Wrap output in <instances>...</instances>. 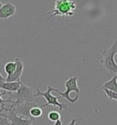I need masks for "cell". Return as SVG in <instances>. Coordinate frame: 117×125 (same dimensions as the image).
I'll return each mask as SVG.
<instances>
[{
    "mask_svg": "<svg viewBox=\"0 0 117 125\" xmlns=\"http://www.w3.org/2000/svg\"><path fill=\"white\" fill-rule=\"evenodd\" d=\"M77 8L78 6H77V1L75 0H56L53 9L46 14L51 15L47 18V20L52 18L53 17H62V18L74 17Z\"/></svg>",
    "mask_w": 117,
    "mask_h": 125,
    "instance_id": "cell-1",
    "label": "cell"
},
{
    "mask_svg": "<svg viewBox=\"0 0 117 125\" xmlns=\"http://www.w3.org/2000/svg\"><path fill=\"white\" fill-rule=\"evenodd\" d=\"M6 95L10 97V100L13 101V103L9 108H12L18 104H22L25 102H34V94L33 89L28 87L24 83H21L19 89L14 92L6 91Z\"/></svg>",
    "mask_w": 117,
    "mask_h": 125,
    "instance_id": "cell-2",
    "label": "cell"
},
{
    "mask_svg": "<svg viewBox=\"0 0 117 125\" xmlns=\"http://www.w3.org/2000/svg\"><path fill=\"white\" fill-rule=\"evenodd\" d=\"M117 53V39L112 44L109 49L103 50V59L100 61V64L107 72L114 75L117 72V64L114 61V56Z\"/></svg>",
    "mask_w": 117,
    "mask_h": 125,
    "instance_id": "cell-3",
    "label": "cell"
},
{
    "mask_svg": "<svg viewBox=\"0 0 117 125\" xmlns=\"http://www.w3.org/2000/svg\"><path fill=\"white\" fill-rule=\"evenodd\" d=\"M78 77L74 76L70 78L69 80L65 82L66 91L61 92L58 90L55 89V91L58 93L60 96V99L64 98L67 101H69L71 103H74L79 100V94H80V89L78 87Z\"/></svg>",
    "mask_w": 117,
    "mask_h": 125,
    "instance_id": "cell-4",
    "label": "cell"
},
{
    "mask_svg": "<svg viewBox=\"0 0 117 125\" xmlns=\"http://www.w3.org/2000/svg\"><path fill=\"white\" fill-rule=\"evenodd\" d=\"M51 91H55V88H52L50 85H48L47 87V90L43 92V91H40V90L37 88V92L34 94V97H44L45 100L47 101V103L46 104H43L40 106V108H44L46 106H48V105H52L53 107H58L59 110H69L68 106L65 104H62L60 102H58V99H60V97H55L51 95Z\"/></svg>",
    "mask_w": 117,
    "mask_h": 125,
    "instance_id": "cell-5",
    "label": "cell"
},
{
    "mask_svg": "<svg viewBox=\"0 0 117 125\" xmlns=\"http://www.w3.org/2000/svg\"><path fill=\"white\" fill-rule=\"evenodd\" d=\"M34 106H36L35 102H25V103H22V104L16 105V106L12 108H6L5 111H8V110H13L16 112V114L23 116L24 118L29 119L33 122L35 119L30 115V109L32 107H34Z\"/></svg>",
    "mask_w": 117,
    "mask_h": 125,
    "instance_id": "cell-6",
    "label": "cell"
},
{
    "mask_svg": "<svg viewBox=\"0 0 117 125\" xmlns=\"http://www.w3.org/2000/svg\"><path fill=\"white\" fill-rule=\"evenodd\" d=\"M6 113L10 125H32V121L29 119H26L23 116H17L13 110H8Z\"/></svg>",
    "mask_w": 117,
    "mask_h": 125,
    "instance_id": "cell-7",
    "label": "cell"
},
{
    "mask_svg": "<svg viewBox=\"0 0 117 125\" xmlns=\"http://www.w3.org/2000/svg\"><path fill=\"white\" fill-rule=\"evenodd\" d=\"M15 61H16V64H17L16 70L11 75H8L5 79V80L7 82H12V81H19L20 82L21 81L20 77L22 75V73H23V70H24V64L21 61V59H18V58H17Z\"/></svg>",
    "mask_w": 117,
    "mask_h": 125,
    "instance_id": "cell-8",
    "label": "cell"
},
{
    "mask_svg": "<svg viewBox=\"0 0 117 125\" xmlns=\"http://www.w3.org/2000/svg\"><path fill=\"white\" fill-rule=\"evenodd\" d=\"M16 10H17V7L12 3L7 2V3L4 4L0 8V18L7 19L10 17H13L16 13Z\"/></svg>",
    "mask_w": 117,
    "mask_h": 125,
    "instance_id": "cell-9",
    "label": "cell"
},
{
    "mask_svg": "<svg viewBox=\"0 0 117 125\" xmlns=\"http://www.w3.org/2000/svg\"><path fill=\"white\" fill-rule=\"evenodd\" d=\"M22 81H12V82H7V81H4L0 83V90L2 89L5 91H8V92H14L17 91L19 87H20Z\"/></svg>",
    "mask_w": 117,
    "mask_h": 125,
    "instance_id": "cell-10",
    "label": "cell"
},
{
    "mask_svg": "<svg viewBox=\"0 0 117 125\" xmlns=\"http://www.w3.org/2000/svg\"><path fill=\"white\" fill-rule=\"evenodd\" d=\"M102 89H105V90H111L117 93V75L114 76V78H112L110 80L106 81L105 83L103 84Z\"/></svg>",
    "mask_w": 117,
    "mask_h": 125,
    "instance_id": "cell-11",
    "label": "cell"
},
{
    "mask_svg": "<svg viewBox=\"0 0 117 125\" xmlns=\"http://www.w3.org/2000/svg\"><path fill=\"white\" fill-rule=\"evenodd\" d=\"M16 66H17V64H16V61L15 62H7L5 67H4V70H5V72L7 74V76L8 75H11L12 73L14 72L15 70H16Z\"/></svg>",
    "mask_w": 117,
    "mask_h": 125,
    "instance_id": "cell-12",
    "label": "cell"
},
{
    "mask_svg": "<svg viewBox=\"0 0 117 125\" xmlns=\"http://www.w3.org/2000/svg\"><path fill=\"white\" fill-rule=\"evenodd\" d=\"M30 115L34 119L38 118L42 115V108L38 107V106H34L30 109Z\"/></svg>",
    "mask_w": 117,
    "mask_h": 125,
    "instance_id": "cell-13",
    "label": "cell"
},
{
    "mask_svg": "<svg viewBox=\"0 0 117 125\" xmlns=\"http://www.w3.org/2000/svg\"><path fill=\"white\" fill-rule=\"evenodd\" d=\"M47 117H48V119L49 121L56 122V121H58V120L60 119V114H59V112L57 111H51L48 113Z\"/></svg>",
    "mask_w": 117,
    "mask_h": 125,
    "instance_id": "cell-14",
    "label": "cell"
},
{
    "mask_svg": "<svg viewBox=\"0 0 117 125\" xmlns=\"http://www.w3.org/2000/svg\"><path fill=\"white\" fill-rule=\"evenodd\" d=\"M3 95H6V91L4 90V92H0V105H1V108L4 109V111L6 110V108H5V104H7V103H13V101L10 100V99H8V100H3L2 97H3Z\"/></svg>",
    "mask_w": 117,
    "mask_h": 125,
    "instance_id": "cell-15",
    "label": "cell"
},
{
    "mask_svg": "<svg viewBox=\"0 0 117 125\" xmlns=\"http://www.w3.org/2000/svg\"><path fill=\"white\" fill-rule=\"evenodd\" d=\"M103 90H104V92L106 93L107 97L109 98L110 100H114V101H117V93L116 92H114V91H111V90H105V89H103Z\"/></svg>",
    "mask_w": 117,
    "mask_h": 125,
    "instance_id": "cell-16",
    "label": "cell"
},
{
    "mask_svg": "<svg viewBox=\"0 0 117 125\" xmlns=\"http://www.w3.org/2000/svg\"><path fill=\"white\" fill-rule=\"evenodd\" d=\"M0 125H10V122L8 121L6 113H3V115L0 117Z\"/></svg>",
    "mask_w": 117,
    "mask_h": 125,
    "instance_id": "cell-17",
    "label": "cell"
},
{
    "mask_svg": "<svg viewBox=\"0 0 117 125\" xmlns=\"http://www.w3.org/2000/svg\"><path fill=\"white\" fill-rule=\"evenodd\" d=\"M53 125H63V122H62V121L59 119V120H58V121L54 122V124Z\"/></svg>",
    "mask_w": 117,
    "mask_h": 125,
    "instance_id": "cell-18",
    "label": "cell"
},
{
    "mask_svg": "<svg viewBox=\"0 0 117 125\" xmlns=\"http://www.w3.org/2000/svg\"><path fill=\"white\" fill-rule=\"evenodd\" d=\"M75 123H76V119H72V120H71V122H70L68 125H75Z\"/></svg>",
    "mask_w": 117,
    "mask_h": 125,
    "instance_id": "cell-19",
    "label": "cell"
},
{
    "mask_svg": "<svg viewBox=\"0 0 117 125\" xmlns=\"http://www.w3.org/2000/svg\"><path fill=\"white\" fill-rule=\"evenodd\" d=\"M4 81H6V80H5V78H3L2 75H1V73H0V83H1V82H4Z\"/></svg>",
    "mask_w": 117,
    "mask_h": 125,
    "instance_id": "cell-20",
    "label": "cell"
},
{
    "mask_svg": "<svg viewBox=\"0 0 117 125\" xmlns=\"http://www.w3.org/2000/svg\"><path fill=\"white\" fill-rule=\"evenodd\" d=\"M3 111H4V109H2V108H1V109H0V117L3 115Z\"/></svg>",
    "mask_w": 117,
    "mask_h": 125,
    "instance_id": "cell-21",
    "label": "cell"
},
{
    "mask_svg": "<svg viewBox=\"0 0 117 125\" xmlns=\"http://www.w3.org/2000/svg\"><path fill=\"white\" fill-rule=\"evenodd\" d=\"M2 6H3V4L1 3V1H0V8H1V7H2Z\"/></svg>",
    "mask_w": 117,
    "mask_h": 125,
    "instance_id": "cell-22",
    "label": "cell"
},
{
    "mask_svg": "<svg viewBox=\"0 0 117 125\" xmlns=\"http://www.w3.org/2000/svg\"><path fill=\"white\" fill-rule=\"evenodd\" d=\"M116 73H117V72H116Z\"/></svg>",
    "mask_w": 117,
    "mask_h": 125,
    "instance_id": "cell-23",
    "label": "cell"
}]
</instances>
